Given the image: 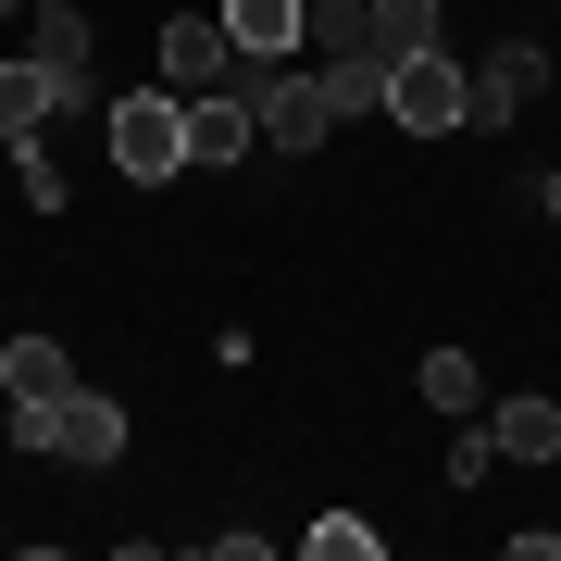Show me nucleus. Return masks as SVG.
<instances>
[{
	"instance_id": "f3484780",
	"label": "nucleus",
	"mask_w": 561,
	"mask_h": 561,
	"mask_svg": "<svg viewBox=\"0 0 561 561\" xmlns=\"http://www.w3.org/2000/svg\"><path fill=\"white\" fill-rule=\"evenodd\" d=\"M537 201H549V225H561V175H549V187H537Z\"/></svg>"
},
{
	"instance_id": "2eb2a0df",
	"label": "nucleus",
	"mask_w": 561,
	"mask_h": 561,
	"mask_svg": "<svg viewBox=\"0 0 561 561\" xmlns=\"http://www.w3.org/2000/svg\"><path fill=\"white\" fill-rule=\"evenodd\" d=\"M474 474H500V437H486V412H461V437H449V486H474Z\"/></svg>"
},
{
	"instance_id": "a211bd4d",
	"label": "nucleus",
	"mask_w": 561,
	"mask_h": 561,
	"mask_svg": "<svg viewBox=\"0 0 561 561\" xmlns=\"http://www.w3.org/2000/svg\"><path fill=\"white\" fill-rule=\"evenodd\" d=\"M13 13H25V0H0V25H13Z\"/></svg>"
},
{
	"instance_id": "20e7f679",
	"label": "nucleus",
	"mask_w": 561,
	"mask_h": 561,
	"mask_svg": "<svg viewBox=\"0 0 561 561\" xmlns=\"http://www.w3.org/2000/svg\"><path fill=\"white\" fill-rule=\"evenodd\" d=\"M537 88H549V50H537V38H500L474 76H461V138H500V125L537 101Z\"/></svg>"
},
{
	"instance_id": "f8f14e48",
	"label": "nucleus",
	"mask_w": 561,
	"mask_h": 561,
	"mask_svg": "<svg viewBox=\"0 0 561 561\" xmlns=\"http://www.w3.org/2000/svg\"><path fill=\"white\" fill-rule=\"evenodd\" d=\"M50 113H62V76L38 50H13V62H0V138H38Z\"/></svg>"
},
{
	"instance_id": "7ed1b4c3",
	"label": "nucleus",
	"mask_w": 561,
	"mask_h": 561,
	"mask_svg": "<svg viewBox=\"0 0 561 561\" xmlns=\"http://www.w3.org/2000/svg\"><path fill=\"white\" fill-rule=\"evenodd\" d=\"M101 125H113V175H138V187L187 175V101H175V88H125Z\"/></svg>"
},
{
	"instance_id": "9b49d317",
	"label": "nucleus",
	"mask_w": 561,
	"mask_h": 561,
	"mask_svg": "<svg viewBox=\"0 0 561 561\" xmlns=\"http://www.w3.org/2000/svg\"><path fill=\"white\" fill-rule=\"evenodd\" d=\"M412 50H437V0H362V62L400 76Z\"/></svg>"
},
{
	"instance_id": "6e6552de",
	"label": "nucleus",
	"mask_w": 561,
	"mask_h": 561,
	"mask_svg": "<svg viewBox=\"0 0 561 561\" xmlns=\"http://www.w3.org/2000/svg\"><path fill=\"white\" fill-rule=\"evenodd\" d=\"M213 13H225V38H238V62H262V76L312 38V0H213Z\"/></svg>"
},
{
	"instance_id": "1a4fd4ad",
	"label": "nucleus",
	"mask_w": 561,
	"mask_h": 561,
	"mask_svg": "<svg viewBox=\"0 0 561 561\" xmlns=\"http://www.w3.org/2000/svg\"><path fill=\"white\" fill-rule=\"evenodd\" d=\"M25 50L62 76V113L88 101V25H76V0H25Z\"/></svg>"
},
{
	"instance_id": "423d86ee",
	"label": "nucleus",
	"mask_w": 561,
	"mask_h": 561,
	"mask_svg": "<svg viewBox=\"0 0 561 561\" xmlns=\"http://www.w3.org/2000/svg\"><path fill=\"white\" fill-rule=\"evenodd\" d=\"M387 125H412V138H449V125H461V50L449 38L387 76Z\"/></svg>"
},
{
	"instance_id": "f03ea898",
	"label": "nucleus",
	"mask_w": 561,
	"mask_h": 561,
	"mask_svg": "<svg viewBox=\"0 0 561 561\" xmlns=\"http://www.w3.org/2000/svg\"><path fill=\"white\" fill-rule=\"evenodd\" d=\"M250 113H262V150H287V162H300V150H324V138H337V88H324V62H312V76H287V62H275V76H262V62H250Z\"/></svg>"
},
{
	"instance_id": "ddd939ff",
	"label": "nucleus",
	"mask_w": 561,
	"mask_h": 561,
	"mask_svg": "<svg viewBox=\"0 0 561 561\" xmlns=\"http://www.w3.org/2000/svg\"><path fill=\"white\" fill-rule=\"evenodd\" d=\"M500 461H561V400H486Z\"/></svg>"
},
{
	"instance_id": "f257e3e1",
	"label": "nucleus",
	"mask_w": 561,
	"mask_h": 561,
	"mask_svg": "<svg viewBox=\"0 0 561 561\" xmlns=\"http://www.w3.org/2000/svg\"><path fill=\"white\" fill-rule=\"evenodd\" d=\"M13 449H50V461H76V474H101V461H125V400L62 387L50 412H13Z\"/></svg>"
},
{
	"instance_id": "39448f33",
	"label": "nucleus",
	"mask_w": 561,
	"mask_h": 561,
	"mask_svg": "<svg viewBox=\"0 0 561 561\" xmlns=\"http://www.w3.org/2000/svg\"><path fill=\"white\" fill-rule=\"evenodd\" d=\"M250 62H238V38H225V13H162V88L175 101H201V88H238Z\"/></svg>"
},
{
	"instance_id": "0eeeda50",
	"label": "nucleus",
	"mask_w": 561,
	"mask_h": 561,
	"mask_svg": "<svg viewBox=\"0 0 561 561\" xmlns=\"http://www.w3.org/2000/svg\"><path fill=\"white\" fill-rule=\"evenodd\" d=\"M250 150H262L250 88H201V101H187V162H201V175H225V162H250Z\"/></svg>"
},
{
	"instance_id": "4468645a",
	"label": "nucleus",
	"mask_w": 561,
	"mask_h": 561,
	"mask_svg": "<svg viewBox=\"0 0 561 561\" xmlns=\"http://www.w3.org/2000/svg\"><path fill=\"white\" fill-rule=\"evenodd\" d=\"M424 400H437V412H486V375H474V350H424Z\"/></svg>"
},
{
	"instance_id": "dca6fc26",
	"label": "nucleus",
	"mask_w": 561,
	"mask_h": 561,
	"mask_svg": "<svg viewBox=\"0 0 561 561\" xmlns=\"http://www.w3.org/2000/svg\"><path fill=\"white\" fill-rule=\"evenodd\" d=\"M312 561H375V524H362V512H324L312 524Z\"/></svg>"
},
{
	"instance_id": "9d476101",
	"label": "nucleus",
	"mask_w": 561,
	"mask_h": 561,
	"mask_svg": "<svg viewBox=\"0 0 561 561\" xmlns=\"http://www.w3.org/2000/svg\"><path fill=\"white\" fill-rule=\"evenodd\" d=\"M62 387H76V362H62V337H0V400H13V412H50Z\"/></svg>"
}]
</instances>
